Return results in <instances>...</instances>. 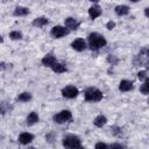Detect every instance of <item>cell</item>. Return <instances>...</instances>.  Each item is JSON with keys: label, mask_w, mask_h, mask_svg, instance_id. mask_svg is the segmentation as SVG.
Here are the masks:
<instances>
[{"label": "cell", "mask_w": 149, "mask_h": 149, "mask_svg": "<svg viewBox=\"0 0 149 149\" xmlns=\"http://www.w3.org/2000/svg\"><path fill=\"white\" fill-rule=\"evenodd\" d=\"M86 43H87V48L91 51L97 52L107 45V40L102 34H100L98 31H92L87 35V42Z\"/></svg>", "instance_id": "1"}, {"label": "cell", "mask_w": 149, "mask_h": 149, "mask_svg": "<svg viewBox=\"0 0 149 149\" xmlns=\"http://www.w3.org/2000/svg\"><path fill=\"white\" fill-rule=\"evenodd\" d=\"M104 98V93L95 86H88L84 90V100L86 102H99Z\"/></svg>", "instance_id": "2"}, {"label": "cell", "mask_w": 149, "mask_h": 149, "mask_svg": "<svg viewBox=\"0 0 149 149\" xmlns=\"http://www.w3.org/2000/svg\"><path fill=\"white\" fill-rule=\"evenodd\" d=\"M62 146L65 147V148H69V149H80V148H83L80 137L74 135V134H68V135L63 136Z\"/></svg>", "instance_id": "3"}, {"label": "cell", "mask_w": 149, "mask_h": 149, "mask_svg": "<svg viewBox=\"0 0 149 149\" xmlns=\"http://www.w3.org/2000/svg\"><path fill=\"white\" fill-rule=\"evenodd\" d=\"M148 58H149V50L148 47H143L137 55L133 58V66H144L148 69Z\"/></svg>", "instance_id": "4"}, {"label": "cell", "mask_w": 149, "mask_h": 149, "mask_svg": "<svg viewBox=\"0 0 149 149\" xmlns=\"http://www.w3.org/2000/svg\"><path fill=\"white\" fill-rule=\"evenodd\" d=\"M72 120V112L70 109H62L58 113L52 115V121L57 125L68 123Z\"/></svg>", "instance_id": "5"}, {"label": "cell", "mask_w": 149, "mask_h": 149, "mask_svg": "<svg viewBox=\"0 0 149 149\" xmlns=\"http://www.w3.org/2000/svg\"><path fill=\"white\" fill-rule=\"evenodd\" d=\"M71 31L65 27V26H61V24H57V26H54L50 30V35L52 38H63L65 36H68Z\"/></svg>", "instance_id": "6"}, {"label": "cell", "mask_w": 149, "mask_h": 149, "mask_svg": "<svg viewBox=\"0 0 149 149\" xmlns=\"http://www.w3.org/2000/svg\"><path fill=\"white\" fill-rule=\"evenodd\" d=\"M61 93H62V97L65 99H74L78 97L79 90L74 85H66L62 88Z\"/></svg>", "instance_id": "7"}, {"label": "cell", "mask_w": 149, "mask_h": 149, "mask_svg": "<svg viewBox=\"0 0 149 149\" xmlns=\"http://www.w3.org/2000/svg\"><path fill=\"white\" fill-rule=\"evenodd\" d=\"M70 47H71L74 51H77V52H81V51H84V50L87 49V43H86V41H85L84 38L78 37V38H74V40L71 42Z\"/></svg>", "instance_id": "8"}, {"label": "cell", "mask_w": 149, "mask_h": 149, "mask_svg": "<svg viewBox=\"0 0 149 149\" xmlns=\"http://www.w3.org/2000/svg\"><path fill=\"white\" fill-rule=\"evenodd\" d=\"M64 26L70 30V31H73V30H77L80 26V21H78L76 17H72V16H69V17H65L64 19Z\"/></svg>", "instance_id": "9"}, {"label": "cell", "mask_w": 149, "mask_h": 149, "mask_svg": "<svg viewBox=\"0 0 149 149\" xmlns=\"http://www.w3.org/2000/svg\"><path fill=\"white\" fill-rule=\"evenodd\" d=\"M118 88H119V91L121 93L129 92V91H132L134 88V83L132 80H129V79H122V80H120Z\"/></svg>", "instance_id": "10"}, {"label": "cell", "mask_w": 149, "mask_h": 149, "mask_svg": "<svg viewBox=\"0 0 149 149\" xmlns=\"http://www.w3.org/2000/svg\"><path fill=\"white\" fill-rule=\"evenodd\" d=\"M17 140L22 146H28L34 141V135L31 133H29V132H22L19 135Z\"/></svg>", "instance_id": "11"}, {"label": "cell", "mask_w": 149, "mask_h": 149, "mask_svg": "<svg viewBox=\"0 0 149 149\" xmlns=\"http://www.w3.org/2000/svg\"><path fill=\"white\" fill-rule=\"evenodd\" d=\"M102 14V9L98 3H93V6H91L88 8V16L91 17V20H95L99 16H101Z\"/></svg>", "instance_id": "12"}, {"label": "cell", "mask_w": 149, "mask_h": 149, "mask_svg": "<svg viewBox=\"0 0 149 149\" xmlns=\"http://www.w3.org/2000/svg\"><path fill=\"white\" fill-rule=\"evenodd\" d=\"M56 61H57L56 56H55L52 52H48V54H45V55L42 57L41 63H42V65H44V66H47V68H50Z\"/></svg>", "instance_id": "13"}, {"label": "cell", "mask_w": 149, "mask_h": 149, "mask_svg": "<svg viewBox=\"0 0 149 149\" xmlns=\"http://www.w3.org/2000/svg\"><path fill=\"white\" fill-rule=\"evenodd\" d=\"M49 23V19L47 16H37L31 21V26L35 28H43Z\"/></svg>", "instance_id": "14"}, {"label": "cell", "mask_w": 149, "mask_h": 149, "mask_svg": "<svg viewBox=\"0 0 149 149\" xmlns=\"http://www.w3.org/2000/svg\"><path fill=\"white\" fill-rule=\"evenodd\" d=\"M38 121H40V115H38V113L35 112V111L30 112V113L27 115V118H26V125H27L28 127L36 125Z\"/></svg>", "instance_id": "15"}, {"label": "cell", "mask_w": 149, "mask_h": 149, "mask_svg": "<svg viewBox=\"0 0 149 149\" xmlns=\"http://www.w3.org/2000/svg\"><path fill=\"white\" fill-rule=\"evenodd\" d=\"M49 69H51L55 73H57V74H61V73H64V72H66L68 71V68H66V64H64V63H61V62H58V61H56Z\"/></svg>", "instance_id": "16"}, {"label": "cell", "mask_w": 149, "mask_h": 149, "mask_svg": "<svg viewBox=\"0 0 149 149\" xmlns=\"http://www.w3.org/2000/svg\"><path fill=\"white\" fill-rule=\"evenodd\" d=\"M129 12H130V8H129V6H127V5H118V6H115V8H114V13H115L118 16H120V17L128 15Z\"/></svg>", "instance_id": "17"}, {"label": "cell", "mask_w": 149, "mask_h": 149, "mask_svg": "<svg viewBox=\"0 0 149 149\" xmlns=\"http://www.w3.org/2000/svg\"><path fill=\"white\" fill-rule=\"evenodd\" d=\"M29 13H30V9L24 6H17L13 10L14 16H27V15H29Z\"/></svg>", "instance_id": "18"}, {"label": "cell", "mask_w": 149, "mask_h": 149, "mask_svg": "<svg viewBox=\"0 0 149 149\" xmlns=\"http://www.w3.org/2000/svg\"><path fill=\"white\" fill-rule=\"evenodd\" d=\"M107 118L104 115V114H98L94 119H93V125L95 126V127H98V128H102L106 123H107Z\"/></svg>", "instance_id": "19"}, {"label": "cell", "mask_w": 149, "mask_h": 149, "mask_svg": "<svg viewBox=\"0 0 149 149\" xmlns=\"http://www.w3.org/2000/svg\"><path fill=\"white\" fill-rule=\"evenodd\" d=\"M33 99V94L30 93V92H28V91H24V92H21L17 97H16V101L17 102H28V101H30Z\"/></svg>", "instance_id": "20"}, {"label": "cell", "mask_w": 149, "mask_h": 149, "mask_svg": "<svg viewBox=\"0 0 149 149\" xmlns=\"http://www.w3.org/2000/svg\"><path fill=\"white\" fill-rule=\"evenodd\" d=\"M12 111H13V105H10L7 101H0V114L1 115L10 113Z\"/></svg>", "instance_id": "21"}, {"label": "cell", "mask_w": 149, "mask_h": 149, "mask_svg": "<svg viewBox=\"0 0 149 149\" xmlns=\"http://www.w3.org/2000/svg\"><path fill=\"white\" fill-rule=\"evenodd\" d=\"M8 37L12 40V41H20L23 38V34L20 31V30H12L9 34H8Z\"/></svg>", "instance_id": "22"}, {"label": "cell", "mask_w": 149, "mask_h": 149, "mask_svg": "<svg viewBox=\"0 0 149 149\" xmlns=\"http://www.w3.org/2000/svg\"><path fill=\"white\" fill-rule=\"evenodd\" d=\"M106 61H107V63H108V64H111L112 66H115V65H118V64H119V62H120L119 57H118V56H115V55H112V54L107 55V57H106Z\"/></svg>", "instance_id": "23"}, {"label": "cell", "mask_w": 149, "mask_h": 149, "mask_svg": "<svg viewBox=\"0 0 149 149\" xmlns=\"http://www.w3.org/2000/svg\"><path fill=\"white\" fill-rule=\"evenodd\" d=\"M111 133H112V135L113 136H115V137H121L122 136V128L120 127V126H116V125H114V126H112L111 127Z\"/></svg>", "instance_id": "24"}, {"label": "cell", "mask_w": 149, "mask_h": 149, "mask_svg": "<svg viewBox=\"0 0 149 149\" xmlns=\"http://www.w3.org/2000/svg\"><path fill=\"white\" fill-rule=\"evenodd\" d=\"M148 83H149V79L147 78L146 80L142 81L140 86V93H142L143 95H148Z\"/></svg>", "instance_id": "25"}, {"label": "cell", "mask_w": 149, "mask_h": 149, "mask_svg": "<svg viewBox=\"0 0 149 149\" xmlns=\"http://www.w3.org/2000/svg\"><path fill=\"white\" fill-rule=\"evenodd\" d=\"M137 78H139V80H140V81H143V80H146V79L148 78V74H147V70H140V71L137 72Z\"/></svg>", "instance_id": "26"}, {"label": "cell", "mask_w": 149, "mask_h": 149, "mask_svg": "<svg viewBox=\"0 0 149 149\" xmlns=\"http://www.w3.org/2000/svg\"><path fill=\"white\" fill-rule=\"evenodd\" d=\"M55 139H56V134H55L54 132H49V133L45 134V141H47V142L52 143Z\"/></svg>", "instance_id": "27"}, {"label": "cell", "mask_w": 149, "mask_h": 149, "mask_svg": "<svg viewBox=\"0 0 149 149\" xmlns=\"http://www.w3.org/2000/svg\"><path fill=\"white\" fill-rule=\"evenodd\" d=\"M94 148L95 149H108L109 148V144L104 143V142H98V143L94 144Z\"/></svg>", "instance_id": "28"}, {"label": "cell", "mask_w": 149, "mask_h": 149, "mask_svg": "<svg viewBox=\"0 0 149 149\" xmlns=\"http://www.w3.org/2000/svg\"><path fill=\"white\" fill-rule=\"evenodd\" d=\"M115 26H116L115 21H112V20H109V21L106 23V28H107V30H113V29L115 28Z\"/></svg>", "instance_id": "29"}, {"label": "cell", "mask_w": 149, "mask_h": 149, "mask_svg": "<svg viewBox=\"0 0 149 149\" xmlns=\"http://www.w3.org/2000/svg\"><path fill=\"white\" fill-rule=\"evenodd\" d=\"M109 148H112V149H114V148H120V149H122V148H126V146L122 144V143L115 142V143H111V144H109Z\"/></svg>", "instance_id": "30"}, {"label": "cell", "mask_w": 149, "mask_h": 149, "mask_svg": "<svg viewBox=\"0 0 149 149\" xmlns=\"http://www.w3.org/2000/svg\"><path fill=\"white\" fill-rule=\"evenodd\" d=\"M7 68H8V64H7V63L0 62V72H1V71H5Z\"/></svg>", "instance_id": "31"}, {"label": "cell", "mask_w": 149, "mask_h": 149, "mask_svg": "<svg viewBox=\"0 0 149 149\" xmlns=\"http://www.w3.org/2000/svg\"><path fill=\"white\" fill-rule=\"evenodd\" d=\"M148 10H149V8L146 7V8H144V15H146V17H148V15H149V14H148Z\"/></svg>", "instance_id": "32"}, {"label": "cell", "mask_w": 149, "mask_h": 149, "mask_svg": "<svg viewBox=\"0 0 149 149\" xmlns=\"http://www.w3.org/2000/svg\"><path fill=\"white\" fill-rule=\"evenodd\" d=\"M129 2H133V3H136V2H140L141 0H128Z\"/></svg>", "instance_id": "33"}, {"label": "cell", "mask_w": 149, "mask_h": 149, "mask_svg": "<svg viewBox=\"0 0 149 149\" xmlns=\"http://www.w3.org/2000/svg\"><path fill=\"white\" fill-rule=\"evenodd\" d=\"M88 1H90V2H93V3H98L100 0H88Z\"/></svg>", "instance_id": "34"}, {"label": "cell", "mask_w": 149, "mask_h": 149, "mask_svg": "<svg viewBox=\"0 0 149 149\" xmlns=\"http://www.w3.org/2000/svg\"><path fill=\"white\" fill-rule=\"evenodd\" d=\"M3 42V37H2V35H0V44Z\"/></svg>", "instance_id": "35"}]
</instances>
